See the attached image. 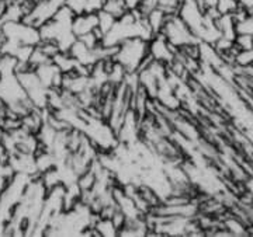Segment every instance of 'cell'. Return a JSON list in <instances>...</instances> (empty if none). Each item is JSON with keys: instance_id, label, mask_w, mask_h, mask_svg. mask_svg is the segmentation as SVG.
Wrapping results in <instances>:
<instances>
[{"instance_id": "cell-5", "label": "cell", "mask_w": 253, "mask_h": 237, "mask_svg": "<svg viewBox=\"0 0 253 237\" xmlns=\"http://www.w3.org/2000/svg\"><path fill=\"white\" fill-rule=\"evenodd\" d=\"M101 10H106V11L111 13L114 17L120 18L129 10V6H128L126 0H107L104 7Z\"/></svg>"}, {"instance_id": "cell-3", "label": "cell", "mask_w": 253, "mask_h": 237, "mask_svg": "<svg viewBox=\"0 0 253 237\" xmlns=\"http://www.w3.org/2000/svg\"><path fill=\"white\" fill-rule=\"evenodd\" d=\"M97 28H99V16H97V13L86 11V13L75 14L72 30L76 38L91 34V33L97 31Z\"/></svg>"}, {"instance_id": "cell-4", "label": "cell", "mask_w": 253, "mask_h": 237, "mask_svg": "<svg viewBox=\"0 0 253 237\" xmlns=\"http://www.w3.org/2000/svg\"><path fill=\"white\" fill-rule=\"evenodd\" d=\"M97 16H99V30L100 34L104 36L109 33L111 28L114 27V24L117 23V17H114L111 13L106 11V10H100L97 11Z\"/></svg>"}, {"instance_id": "cell-1", "label": "cell", "mask_w": 253, "mask_h": 237, "mask_svg": "<svg viewBox=\"0 0 253 237\" xmlns=\"http://www.w3.org/2000/svg\"><path fill=\"white\" fill-rule=\"evenodd\" d=\"M149 56V41L144 38H129L117 46L114 61L128 73H136Z\"/></svg>"}, {"instance_id": "cell-2", "label": "cell", "mask_w": 253, "mask_h": 237, "mask_svg": "<svg viewBox=\"0 0 253 237\" xmlns=\"http://www.w3.org/2000/svg\"><path fill=\"white\" fill-rule=\"evenodd\" d=\"M159 34H162L177 49H180L183 46L199 44L200 42L197 36L193 34V31L190 30L189 26L183 21V18L179 14L168 16L162 31Z\"/></svg>"}]
</instances>
